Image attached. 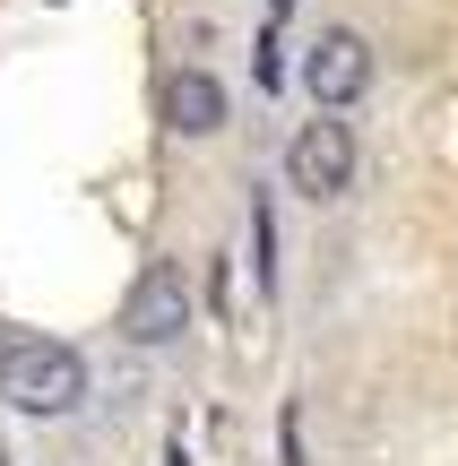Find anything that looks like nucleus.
Listing matches in <instances>:
<instances>
[{"label": "nucleus", "mask_w": 458, "mask_h": 466, "mask_svg": "<svg viewBox=\"0 0 458 466\" xmlns=\"http://www.w3.org/2000/svg\"><path fill=\"white\" fill-rule=\"evenodd\" d=\"M0 398L17 415H69V406H87V363L61 337H9L0 346Z\"/></svg>", "instance_id": "1"}, {"label": "nucleus", "mask_w": 458, "mask_h": 466, "mask_svg": "<svg viewBox=\"0 0 458 466\" xmlns=\"http://www.w3.org/2000/svg\"><path fill=\"white\" fill-rule=\"evenodd\" d=\"M286 182L303 190V199H338V190L355 182V121H346V113L303 121L294 147H286Z\"/></svg>", "instance_id": "2"}, {"label": "nucleus", "mask_w": 458, "mask_h": 466, "mask_svg": "<svg viewBox=\"0 0 458 466\" xmlns=\"http://www.w3.org/2000/svg\"><path fill=\"white\" fill-rule=\"evenodd\" d=\"M121 329L138 337V346H173V337L190 329V285L173 259H148L130 277V302H121Z\"/></svg>", "instance_id": "3"}, {"label": "nucleus", "mask_w": 458, "mask_h": 466, "mask_svg": "<svg viewBox=\"0 0 458 466\" xmlns=\"http://www.w3.org/2000/svg\"><path fill=\"white\" fill-rule=\"evenodd\" d=\"M303 86L321 96V113H346V104L372 86V44H363V35H346V26L321 35V44H311V61H303Z\"/></svg>", "instance_id": "4"}, {"label": "nucleus", "mask_w": 458, "mask_h": 466, "mask_svg": "<svg viewBox=\"0 0 458 466\" xmlns=\"http://www.w3.org/2000/svg\"><path fill=\"white\" fill-rule=\"evenodd\" d=\"M156 113H165L173 138H217L225 130V86L208 78V69H173V78L156 86Z\"/></svg>", "instance_id": "5"}]
</instances>
